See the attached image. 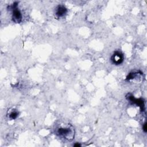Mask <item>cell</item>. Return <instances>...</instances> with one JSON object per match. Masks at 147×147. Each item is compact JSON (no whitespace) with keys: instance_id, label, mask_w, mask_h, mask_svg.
I'll use <instances>...</instances> for the list:
<instances>
[{"instance_id":"5b68a950","label":"cell","mask_w":147,"mask_h":147,"mask_svg":"<svg viewBox=\"0 0 147 147\" xmlns=\"http://www.w3.org/2000/svg\"><path fill=\"white\" fill-rule=\"evenodd\" d=\"M18 114L17 111H13L9 115V118L11 119H14L18 117Z\"/></svg>"},{"instance_id":"52a82bcc","label":"cell","mask_w":147,"mask_h":147,"mask_svg":"<svg viewBox=\"0 0 147 147\" xmlns=\"http://www.w3.org/2000/svg\"><path fill=\"white\" fill-rule=\"evenodd\" d=\"M74 146H80V145L79 144H78V143H76V144H75L74 145Z\"/></svg>"},{"instance_id":"3957f363","label":"cell","mask_w":147,"mask_h":147,"mask_svg":"<svg viewBox=\"0 0 147 147\" xmlns=\"http://www.w3.org/2000/svg\"><path fill=\"white\" fill-rule=\"evenodd\" d=\"M123 60V55L119 52H115L111 56V61L116 65H118L122 63Z\"/></svg>"},{"instance_id":"7a4b0ae2","label":"cell","mask_w":147,"mask_h":147,"mask_svg":"<svg viewBox=\"0 0 147 147\" xmlns=\"http://www.w3.org/2000/svg\"><path fill=\"white\" fill-rule=\"evenodd\" d=\"M17 5H13L12 19L16 23H20L22 19V15L20 11L16 7Z\"/></svg>"},{"instance_id":"277c9868","label":"cell","mask_w":147,"mask_h":147,"mask_svg":"<svg viewBox=\"0 0 147 147\" xmlns=\"http://www.w3.org/2000/svg\"><path fill=\"white\" fill-rule=\"evenodd\" d=\"M67 12V10L63 5H59L55 11V15L57 18H61L64 17Z\"/></svg>"},{"instance_id":"8992f818","label":"cell","mask_w":147,"mask_h":147,"mask_svg":"<svg viewBox=\"0 0 147 147\" xmlns=\"http://www.w3.org/2000/svg\"><path fill=\"white\" fill-rule=\"evenodd\" d=\"M143 130H144V131L145 132H146V131H147V129H146V123H145L144 124V126H143Z\"/></svg>"},{"instance_id":"6da1fadb","label":"cell","mask_w":147,"mask_h":147,"mask_svg":"<svg viewBox=\"0 0 147 147\" xmlns=\"http://www.w3.org/2000/svg\"><path fill=\"white\" fill-rule=\"evenodd\" d=\"M57 133L60 136L68 140L74 137L73 130L70 127H61L58 129Z\"/></svg>"}]
</instances>
